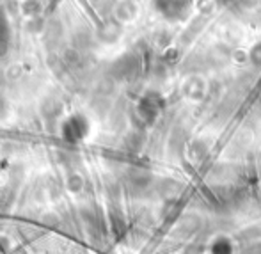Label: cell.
<instances>
[{
	"label": "cell",
	"mask_w": 261,
	"mask_h": 254,
	"mask_svg": "<svg viewBox=\"0 0 261 254\" xmlns=\"http://www.w3.org/2000/svg\"><path fill=\"white\" fill-rule=\"evenodd\" d=\"M137 14H139V7H137V4H135L134 0H123V2L117 4L116 18L119 21H123V23L135 20V18H137Z\"/></svg>",
	"instance_id": "cell-2"
},
{
	"label": "cell",
	"mask_w": 261,
	"mask_h": 254,
	"mask_svg": "<svg viewBox=\"0 0 261 254\" xmlns=\"http://www.w3.org/2000/svg\"><path fill=\"white\" fill-rule=\"evenodd\" d=\"M251 59H252V62H254V64L261 66V43H258V45L251 50Z\"/></svg>",
	"instance_id": "cell-3"
},
{
	"label": "cell",
	"mask_w": 261,
	"mask_h": 254,
	"mask_svg": "<svg viewBox=\"0 0 261 254\" xmlns=\"http://www.w3.org/2000/svg\"><path fill=\"white\" fill-rule=\"evenodd\" d=\"M160 7L167 18H185L190 9V0H160Z\"/></svg>",
	"instance_id": "cell-1"
},
{
	"label": "cell",
	"mask_w": 261,
	"mask_h": 254,
	"mask_svg": "<svg viewBox=\"0 0 261 254\" xmlns=\"http://www.w3.org/2000/svg\"><path fill=\"white\" fill-rule=\"evenodd\" d=\"M229 2H234V0H219V4H229Z\"/></svg>",
	"instance_id": "cell-4"
}]
</instances>
